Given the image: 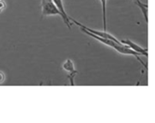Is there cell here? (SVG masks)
Here are the masks:
<instances>
[{
	"instance_id": "6da1fadb",
	"label": "cell",
	"mask_w": 155,
	"mask_h": 123,
	"mask_svg": "<svg viewBox=\"0 0 155 123\" xmlns=\"http://www.w3.org/2000/svg\"><path fill=\"white\" fill-rule=\"evenodd\" d=\"M42 15L43 16H50V15H59L62 17V14L55 5L53 1H45L42 0Z\"/></svg>"
},
{
	"instance_id": "7a4b0ae2",
	"label": "cell",
	"mask_w": 155,
	"mask_h": 123,
	"mask_svg": "<svg viewBox=\"0 0 155 123\" xmlns=\"http://www.w3.org/2000/svg\"><path fill=\"white\" fill-rule=\"evenodd\" d=\"M53 2L55 4V5L57 6V8L61 12V14H62V19H63L64 23L65 24V25L69 29H71L72 23H71V20H70V16L65 12L64 6V4H63V0H53Z\"/></svg>"
},
{
	"instance_id": "3957f363",
	"label": "cell",
	"mask_w": 155,
	"mask_h": 123,
	"mask_svg": "<svg viewBox=\"0 0 155 123\" xmlns=\"http://www.w3.org/2000/svg\"><path fill=\"white\" fill-rule=\"evenodd\" d=\"M124 44L129 46L131 49H133L134 51H135L136 53H138L140 55H143L145 57H148L149 56V53H148V49H144L143 47H141L140 45L136 44L135 43H134L133 41L129 40V39H126V40H122L121 41Z\"/></svg>"
},
{
	"instance_id": "277c9868",
	"label": "cell",
	"mask_w": 155,
	"mask_h": 123,
	"mask_svg": "<svg viewBox=\"0 0 155 123\" xmlns=\"http://www.w3.org/2000/svg\"><path fill=\"white\" fill-rule=\"evenodd\" d=\"M134 2L140 7L142 13L143 14V17L145 19V22L148 24L149 22V18H148V12H149V9H148V4L146 3H143L142 1L140 0H134Z\"/></svg>"
},
{
	"instance_id": "5b68a950",
	"label": "cell",
	"mask_w": 155,
	"mask_h": 123,
	"mask_svg": "<svg viewBox=\"0 0 155 123\" xmlns=\"http://www.w3.org/2000/svg\"><path fill=\"white\" fill-rule=\"evenodd\" d=\"M102 5V11H103V23H104V31L107 30V23H106V5L107 0H100Z\"/></svg>"
},
{
	"instance_id": "8992f818",
	"label": "cell",
	"mask_w": 155,
	"mask_h": 123,
	"mask_svg": "<svg viewBox=\"0 0 155 123\" xmlns=\"http://www.w3.org/2000/svg\"><path fill=\"white\" fill-rule=\"evenodd\" d=\"M63 69L65 70L66 72H68L69 73H74L75 72L76 70L74 69V63L71 59H67L64 63H63Z\"/></svg>"
},
{
	"instance_id": "52a82bcc",
	"label": "cell",
	"mask_w": 155,
	"mask_h": 123,
	"mask_svg": "<svg viewBox=\"0 0 155 123\" xmlns=\"http://www.w3.org/2000/svg\"><path fill=\"white\" fill-rule=\"evenodd\" d=\"M77 71H75V72H74V73H68V75H67V77H68V79H69V81H70V85H72V86H74V77H75V75L77 74Z\"/></svg>"
},
{
	"instance_id": "ba28073f",
	"label": "cell",
	"mask_w": 155,
	"mask_h": 123,
	"mask_svg": "<svg viewBox=\"0 0 155 123\" xmlns=\"http://www.w3.org/2000/svg\"><path fill=\"white\" fill-rule=\"evenodd\" d=\"M5 74L4 72L0 71V84L4 83H5Z\"/></svg>"
},
{
	"instance_id": "9c48e42d",
	"label": "cell",
	"mask_w": 155,
	"mask_h": 123,
	"mask_svg": "<svg viewBox=\"0 0 155 123\" xmlns=\"http://www.w3.org/2000/svg\"><path fill=\"white\" fill-rule=\"evenodd\" d=\"M5 7V4L3 0H0V13L4 10V8Z\"/></svg>"
},
{
	"instance_id": "30bf717a",
	"label": "cell",
	"mask_w": 155,
	"mask_h": 123,
	"mask_svg": "<svg viewBox=\"0 0 155 123\" xmlns=\"http://www.w3.org/2000/svg\"><path fill=\"white\" fill-rule=\"evenodd\" d=\"M45 1H53V0H45Z\"/></svg>"
},
{
	"instance_id": "8fae6325",
	"label": "cell",
	"mask_w": 155,
	"mask_h": 123,
	"mask_svg": "<svg viewBox=\"0 0 155 123\" xmlns=\"http://www.w3.org/2000/svg\"><path fill=\"white\" fill-rule=\"evenodd\" d=\"M132 1H134V0H132Z\"/></svg>"
}]
</instances>
